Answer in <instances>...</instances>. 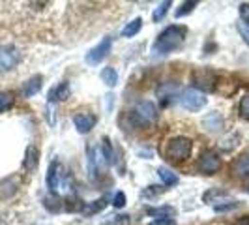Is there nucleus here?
Wrapping results in <instances>:
<instances>
[{
    "label": "nucleus",
    "mask_w": 249,
    "mask_h": 225,
    "mask_svg": "<svg viewBox=\"0 0 249 225\" xmlns=\"http://www.w3.org/2000/svg\"><path fill=\"white\" fill-rule=\"evenodd\" d=\"M146 212L148 216H154L156 220H160V218H175L176 210L173 206H158V208H148Z\"/></svg>",
    "instance_id": "4be33fe9"
},
{
    "label": "nucleus",
    "mask_w": 249,
    "mask_h": 225,
    "mask_svg": "<svg viewBox=\"0 0 249 225\" xmlns=\"http://www.w3.org/2000/svg\"><path fill=\"white\" fill-rule=\"evenodd\" d=\"M107 206V201L103 199H96V201H90V203H85L83 206H81V212L85 214V216H94V214L101 212L103 208Z\"/></svg>",
    "instance_id": "f3484780"
},
{
    "label": "nucleus",
    "mask_w": 249,
    "mask_h": 225,
    "mask_svg": "<svg viewBox=\"0 0 249 225\" xmlns=\"http://www.w3.org/2000/svg\"><path fill=\"white\" fill-rule=\"evenodd\" d=\"M202 124L206 126L210 131H215V130H221V126H223V118L219 116V112H212V114H208V116L202 120Z\"/></svg>",
    "instance_id": "5701e85b"
},
{
    "label": "nucleus",
    "mask_w": 249,
    "mask_h": 225,
    "mask_svg": "<svg viewBox=\"0 0 249 225\" xmlns=\"http://www.w3.org/2000/svg\"><path fill=\"white\" fill-rule=\"evenodd\" d=\"M0 225H2V218H0Z\"/></svg>",
    "instance_id": "f704fd0d"
},
{
    "label": "nucleus",
    "mask_w": 249,
    "mask_h": 225,
    "mask_svg": "<svg viewBox=\"0 0 249 225\" xmlns=\"http://www.w3.org/2000/svg\"><path fill=\"white\" fill-rule=\"evenodd\" d=\"M141 26H142V19H141V17H135L131 23H127V25L122 28V36H124V38H133L135 34H139Z\"/></svg>",
    "instance_id": "b1692460"
},
{
    "label": "nucleus",
    "mask_w": 249,
    "mask_h": 225,
    "mask_svg": "<svg viewBox=\"0 0 249 225\" xmlns=\"http://www.w3.org/2000/svg\"><path fill=\"white\" fill-rule=\"evenodd\" d=\"M87 156H88V176L92 180H96V176H98V165H96V162H98V152H96V149L92 145L87 149Z\"/></svg>",
    "instance_id": "a211bd4d"
},
{
    "label": "nucleus",
    "mask_w": 249,
    "mask_h": 225,
    "mask_svg": "<svg viewBox=\"0 0 249 225\" xmlns=\"http://www.w3.org/2000/svg\"><path fill=\"white\" fill-rule=\"evenodd\" d=\"M186 34H187L186 26H180V25L167 26L161 34L156 38V41L152 45V51L158 53V55H169V53H173L178 47H182V43L186 39Z\"/></svg>",
    "instance_id": "f257e3e1"
},
{
    "label": "nucleus",
    "mask_w": 249,
    "mask_h": 225,
    "mask_svg": "<svg viewBox=\"0 0 249 225\" xmlns=\"http://www.w3.org/2000/svg\"><path fill=\"white\" fill-rule=\"evenodd\" d=\"M169 8H171V2H169V0L161 2V4L154 10V13H152V21H154V23H160L163 17H165V13L169 12Z\"/></svg>",
    "instance_id": "393cba45"
},
{
    "label": "nucleus",
    "mask_w": 249,
    "mask_h": 225,
    "mask_svg": "<svg viewBox=\"0 0 249 225\" xmlns=\"http://www.w3.org/2000/svg\"><path fill=\"white\" fill-rule=\"evenodd\" d=\"M195 8H197V2H184V4L180 6V10H176L175 12V15L176 17H184V15L193 12Z\"/></svg>",
    "instance_id": "bb28decb"
},
{
    "label": "nucleus",
    "mask_w": 249,
    "mask_h": 225,
    "mask_svg": "<svg viewBox=\"0 0 249 225\" xmlns=\"http://www.w3.org/2000/svg\"><path fill=\"white\" fill-rule=\"evenodd\" d=\"M191 81H193V87L199 92H213L217 87V77L212 70L208 68H199L195 70L191 75Z\"/></svg>",
    "instance_id": "7ed1b4c3"
},
{
    "label": "nucleus",
    "mask_w": 249,
    "mask_h": 225,
    "mask_svg": "<svg viewBox=\"0 0 249 225\" xmlns=\"http://www.w3.org/2000/svg\"><path fill=\"white\" fill-rule=\"evenodd\" d=\"M13 94L12 92H0V112L8 111L13 105Z\"/></svg>",
    "instance_id": "a878e982"
},
{
    "label": "nucleus",
    "mask_w": 249,
    "mask_h": 225,
    "mask_svg": "<svg viewBox=\"0 0 249 225\" xmlns=\"http://www.w3.org/2000/svg\"><path fill=\"white\" fill-rule=\"evenodd\" d=\"M131 118L139 126L152 124V122L158 120V107L152 101H141V103H137L135 111L131 112Z\"/></svg>",
    "instance_id": "20e7f679"
},
{
    "label": "nucleus",
    "mask_w": 249,
    "mask_h": 225,
    "mask_svg": "<svg viewBox=\"0 0 249 225\" xmlns=\"http://www.w3.org/2000/svg\"><path fill=\"white\" fill-rule=\"evenodd\" d=\"M238 208V203L236 201H229V203H219V205H213V210L215 212H229V210H234Z\"/></svg>",
    "instance_id": "c85d7f7f"
},
{
    "label": "nucleus",
    "mask_w": 249,
    "mask_h": 225,
    "mask_svg": "<svg viewBox=\"0 0 249 225\" xmlns=\"http://www.w3.org/2000/svg\"><path fill=\"white\" fill-rule=\"evenodd\" d=\"M100 77H101V81L107 85V87H116L118 85V72L114 70V68H103L101 70V74H100Z\"/></svg>",
    "instance_id": "6ab92c4d"
},
{
    "label": "nucleus",
    "mask_w": 249,
    "mask_h": 225,
    "mask_svg": "<svg viewBox=\"0 0 249 225\" xmlns=\"http://www.w3.org/2000/svg\"><path fill=\"white\" fill-rule=\"evenodd\" d=\"M62 165L58 162H53L49 165V171H47V188L53 195H56L58 188H60V178H62Z\"/></svg>",
    "instance_id": "9d476101"
},
{
    "label": "nucleus",
    "mask_w": 249,
    "mask_h": 225,
    "mask_svg": "<svg viewBox=\"0 0 249 225\" xmlns=\"http://www.w3.org/2000/svg\"><path fill=\"white\" fill-rule=\"evenodd\" d=\"M100 156L105 160L107 165H111V163L114 162V152H112V145H111V141H109V137L101 139V154Z\"/></svg>",
    "instance_id": "412c9836"
},
{
    "label": "nucleus",
    "mask_w": 249,
    "mask_h": 225,
    "mask_svg": "<svg viewBox=\"0 0 249 225\" xmlns=\"http://www.w3.org/2000/svg\"><path fill=\"white\" fill-rule=\"evenodd\" d=\"M240 19H242V23H244V25L249 26V4L248 2L240 4Z\"/></svg>",
    "instance_id": "c756f323"
},
{
    "label": "nucleus",
    "mask_w": 249,
    "mask_h": 225,
    "mask_svg": "<svg viewBox=\"0 0 249 225\" xmlns=\"http://www.w3.org/2000/svg\"><path fill=\"white\" fill-rule=\"evenodd\" d=\"M111 47H112V38H109V36L103 38L100 43L87 55V62L90 64V66H98L101 60L107 58V55L111 53Z\"/></svg>",
    "instance_id": "6e6552de"
},
{
    "label": "nucleus",
    "mask_w": 249,
    "mask_h": 225,
    "mask_svg": "<svg viewBox=\"0 0 249 225\" xmlns=\"http://www.w3.org/2000/svg\"><path fill=\"white\" fill-rule=\"evenodd\" d=\"M19 60H21V53L17 47H13V45L0 47V74H6V72L13 70L19 64Z\"/></svg>",
    "instance_id": "0eeeda50"
},
{
    "label": "nucleus",
    "mask_w": 249,
    "mask_h": 225,
    "mask_svg": "<svg viewBox=\"0 0 249 225\" xmlns=\"http://www.w3.org/2000/svg\"><path fill=\"white\" fill-rule=\"evenodd\" d=\"M19 184H21V180H19L17 175L0 180V199H10V197H13L17 193V189H19Z\"/></svg>",
    "instance_id": "9b49d317"
},
{
    "label": "nucleus",
    "mask_w": 249,
    "mask_h": 225,
    "mask_svg": "<svg viewBox=\"0 0 249 225\" xmlns=\"http://www.w3.org/2000/svg\"><path fill=\"white\" fill-rule=\"evenodd\" d=\"M180 103H182V107H184L186 111L197 112L206 105V98H204V94L199 92V90L187 88V90L182 92V96H180Z\"/></svg>",
    "instance_id": "39448f33"
},
{
    "label": "nucleus",
    "mask_w": 249,
    "mask_h": 225,
    "mask_svg": "<svg viewBox=\"0 0 249 225\" xmlns=\"http://www.w3.org/2000/svg\"><path fill=\"white\" fill-rule=\"evenodd\" d=\"M234 225H249V216H242L240 220L234 222Z\"/></svg>",
    "instance_id": "72a5a7b5"
},
{
    "label": "nucleus",
    "mask_w": 249,
    "mask_h": 225,
    "mask_svg": "<svg viewBox=\"0 0 249 225\" xmlns=\"http://www.w3.org/2000/svg\"><path fill=\"white\" fill-rule=\"evenodd\" d=\"M96 122H98V118H96V114H92V112H77L73 116V124L79 133H88V131H92V128L96 126Z\"/></svg>",
    "instance_id": "1a4fd4ad"
},
{
    "label": "nucleus",
    "mask_w": 249,
    "mask_h": 225,
    "mask_svg": "<svg viewBox=\"0 0 249 225\" xmlns=\"http://www.w3.org/2000/svg\"><path fill=\"white\" fill-rule=\"evenodd\" d=\"M238 111H240V114H242V118H246V120H249V92L240 100V107H238Z\"/></svg>",
    "instance_id": "cd10ccee"
},
{
    "label": "nucleus",
    "mask_w": 249,
    "mask_h": 225,
    "mask_svg": "<svg viewBox=\"0 0 249 225\" xmlns=\"http://www.w3.org/2000/svg\"><path fill=\"white\" fill-rule=\"evenodd\" d=\"M112 206H114V208H124L125 206V193L124 191H118V193L114 195V199H112Z\"/></svg>",
    "instance_id": "7c9ffc66"
},
{
    "label": "nucleus",
    "mask_w": 249,
    "mask_h": 225,
    "mask_svg": "<svg viewBox=\"0 0 249 225\" xmlns=\"http://www.w3.org/2000/svg\"><path fill=\"white\" fill-rule=\"evenodd\" d=\"M238 32H240V36L244 38V41L249 45V26L244 25V23H238Z\"/></svg>",
    "instance_id": "2f4dec72"
},
{
    "label": "nucleus",
    "mask_w": 249,
    "mask_h": 225,
    "mask_svg": "<svg viewBox=\"0 0 249 225\" xmlns=\"http://www.w3.org/2000/svg\"><path fill=\"white\" fill-rule=\"evenodd\" d=\"M191 150H193V143L191 139L187 137H173L169 143H167V149H165V154L169 160L173 162H184L191 156Z\"/></svg>",
    "instance_id": "f03ea898"
},
{
    "label": "nucleus",
    "mask_w": 249,
    "mask_h": 225,
    "mask_svg": "<svg viewBox=\"0 0 249 225\" xmlns=\"http://www.w3.org/2000/svg\"><path fill=\"white\" fill-rule=\"evenodd\" d=\"M37 163H39V150L34 147V145H30L25 152V160H23V167H25L28 173H32V171H36Z\"/></svg>",
    "instance_id": "ddd939ff"
},
{
    "label": "nucleus",
    "mask_w": 249,
    "mask_h": 225,
    "mask_svg": "<svg viewBox=\"0 0 249 225\" xmlns=\"http://www.w3.org/2000/svg\"><path fill=\"white\" fill-rule=\"evenodd\" d=\"M70 83H60L58 87L51 88L49 90V96H47V100H49V103H53V101H64L70 98Z\"/></svg>",
    "instance_id": "2eb2a0df"
},
{
    "label": "nucleus",
    "mask_w": 249,
    "mask_h": 225,
    "mask_svg": "<svg viewBox=\"0 0 249 225\" xmlns=\"http://www.w3.org/2000/svg\"><path fill=\"white\" fill-rule=\"evenodd\" d=\"M41 87H43V77H41V75H34V77H30L25 83V87H23V96H25V98L36 96L37 92L41 90Z\"/></svg>",
    "instance_id": "4468645a"
},
{
    "label": "nucleus",
    "mask_w": 249,
    "mask_h": 225,
    "mask_svg": "<svg viewBox=\"0 0 249 225\" xmlns=\"http://www.w3.org/2000/svg\"><path fill=\"white\" fill-rule=\"evenodd\" d=\"M158 176L161 178V182L165 186H175V184H178V175L173 173L171 169H167V167H160L158 169Z\"/></svg>",
    "instance_id": "aec40b11"
},
{
    "label": "nucleus",
    "mask_w": 249,
    "mask_h": 225,
    "mask_svg": "<svg viewBox=\"0 0 249 225\" xmlns=\"http://www.w3.org/2000/svg\"><path fill=\"white\" fill-rule=\"evenodd\" d=\"M232 173L240 178H249V150L240 154L232 162Z\"/></svg>",
    "instance_id": "f8f14e48"
},
{
    "label": "nucleus",
    "mask_w": 249,
    "mask_h": 225,
    "mask_svg": "<svg viewBox=\"0 0 249 225\" xmlns=\"http://www.w3.org/2000/svg\"><path fill=\"white\" fill-rule=\"evenodd\" d=\"M197 169L202 175H215L221 169V158L212 150H204L197 162Z\"/></svg>",
    "instance_id": "423d86ee"
},
{
    "label": "nucleus",
    "mask_w": 249,
    "mask_h": 225,
    "mask_svg": "<svg viewBox=\"0 0 249 225\" xmlns=\"http://www.w3.org/2000/svg\"><path fill=\"white\" fill-rule=\"evenodd\" d=\"M176 90H178V87H176L175 83H165V85H161V87H160V90H158V96H160V100H161L163 105H167L171 100H175Z\"/></svg>",
    "instance_id": "dca6fc26"
},
{
    "label": "nucleus",
    "mask_w": 249,
    "mask_h": 225,
    "mask_svg": "<svg viewBox=\"0 0 249 225\" xmlns=\"http://www.w3.org/2000/svg\"><path fill=\"white\" fill-rule=\"evenodd\" d=\"M150 225H176V222L173 218H160V220H154Z\"/></svg>",
    "instance_id": "473e14b6"
}]
</instances>
